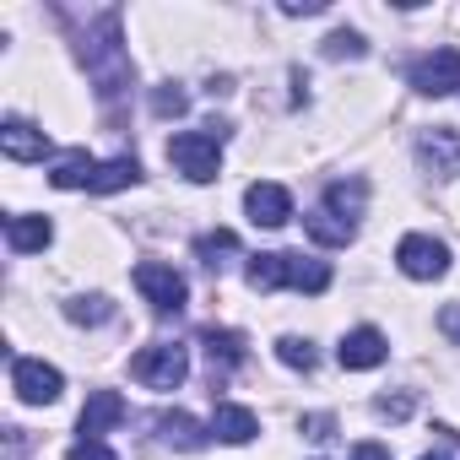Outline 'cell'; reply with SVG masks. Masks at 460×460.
I'll use <instances>...</instances> for the list:
<instances>
[{
	"label": "cell",
	"mask_w": 460,
	"mask_h": 460,
	"mask_svg": "<svg viewBox=\"0 0 460 460\" xmlns=\"http://www.w3.org/2000/svg\"><path fill=\"white\" fill-rule=\"evenodd\" d=\"M325 55H331V60H363V55H368V44H363V33L341 28V33H331V39H325Z\"/></svg>",
	"instance_id": "25"
},
{
	"label": "cell",
	"mask_w": 460,
	"mask_h": 460,
	"mask_svg": "<svg viewBox=\"0 0 460 460\" xmlns=\"http://www.w3.org/2000/svg\"><path fill=\"white\" fill-rule=\"evenodd\" d=\"M222 141H227L222 125H211V130H179V136L168 141V163H173L190 184H211L217 168H222Z\"/></svg>",
	"instance_id": "2"
},
{
	"label": "cell",
	"mask_w": 460,
	"mask_h": 460,
	"mask_svg": "<svg viewBox=\"0 0 460 460\" xmlns=\"http://www.w3.org/2000/svg\"><path fill=\"white\" fill-rule=\"evenodd\" d=\"M336 358H341V368L363 374V368H379V363L390 358V341H385V331H374V325H358V331H347V336H341Z\"/></svg>",
	"instance_id": "10"
},
{
	"label": "cell",
	"mask_w": 460,
	"mask_h": 460,
	"mask_svg": "<svg viewBox=\"0 0 460 460\" xmlns=\"http://www.w3.org/2000/svg\"><path fill=\"white\" fill-rule=\"evenodd\" d=\"M93 179H98V163H93L82 146H71V152H60V157L49 163V184H55V190H93Z\"/></svg>",
	"instance_id": "15"
},
{
	"label": "cell",
	"mask_w": 460,
	"mask_h": 460,
	"mask_svg": "<svg viewBox=\"0 0 460 460\" xmlns=\"http://www.w3.org/2000/svg\"><path fill=\"white\" fill-rule=\"evenodd\" d=\"M277 358H282L288 368H304V374L320 363V358H314V347H309L304 336H282V341H277Z\"/></svg>",
	"instance_id": "26"
},
{
	"label": "cell",
	"mask_w": 460,
	"mask_h": 460,
	"mask_svg": "<svg viewBox=\"0 0 460 460\" xmlns=\"http://www.w3.org/2000/svg\"><path fill=\"white\" fill-rule=\"evenodd\" d=\"M395 266L411 277V282H438L449 271V244L433 239V234H406L395 244Z\"/></svg>",
	"instance_id": "5"
},
{
	"label": "cell",
	"mask_w": 460,
	"mask_h": 460,
	"mask_svg": "<svg viewBox=\"0 0 460 460\" xmlns=\"http://www.w3.org/2000/svg\"><path fill=\"white\" fill-rule=\"evenodd\" d=\"M288 288H298V293H325V288H331V266L288 250Z\"/></svg>",
	"instance_id": "22"
},
{
	"label": "cell",
	"mask_w": 460,
	"mask_h": 460,
	"mask_svg": "<svg viewBox=\"0 0 460 460\" xmlns=\"http://www.w3.org/2000/svg\"><path fill=\"white\" fill-rule=\"evenodd\" d=\"M352 460H390V449H385V444H358Z\"/></svg>",
	"instance_id": "34"
},
{
	"label": "cell",
	"mask_w": 460,
	"mask_h": 460,
	"mask_svg": "<svg viewBox=\"0 0 460 460\" xmlns=\"http://www.w3.org/2000/svg\"><path fill=\"white\" fill-rule=\"evenodd\" d=\"M76 55H82V66H87V76H93V87H98L103 103H114V98L136 82V66H130V55H125V39H119V12H103L98 28L82 39Z\"/></svg>",
	"instance_id": "1"
},
{
	"label": "cell",
	"mask_w": 460,
	"mask_h": 460,
	"mask_svg": "<svg viewBox=\"0 0 460 460\" xmlns=\"http://www.w3.org/2000/svg\"><path fill=\"white\" fill-rule=\"evenodd\" d=\"M406 82H411V93H422V98H449V93H460V49L444 44V49L411 60Z\"/></svg>",
	"instance_id": "6"
},
{
	"label": "cell",
	"mask_w": 460,
	"mask_h": 460,
	"mask_svg": "<svg viewBox=\"0 0 460 460\" xmlns=\"http://www.w3.org/2000/svg\"><path fill=\"white\" fill-rule=\"evenodd\" d=\"M374 411H379V417H406V411H411V395H379Z\"/></svg>",
	"instance_id": "31"
},
{
	"label": "cell",
	"mask_w": 460,
	"mask_h": 460,
	"mask_svg": "<svg viewBox=\"0 0 460 460\" xmlns=\"http://www.w3.org/2000/svg\"><path fill=\"white\" fill-rule=\"evenodd\" d=\"M119 417H125L119 390H93V395H87V406H82V417H76V433H82V438H103Z\"/></svg>",
	"instance_id": "13"
},
{
	"label": "cell",
	"mask_w": 460,
	"mask_h": 460,
	"mask_svg": "<svg viewBox=\"0 0 460 460\" xmlns=\"http://www.w3.org/2000/svg\"><path fill=\"white\" fill-rule=\"evenodd\" d=\"M157 428H163V444H173V449H206V438H211V428H200L190 411H163L157 417Z\"/></svg>",
	"instance_id": "17"
},
{
	"label": "cell",
	"mask_w": 460,
	"mask_h": 460,
	"mask_svg": "<svg viewBox=\"0 0 460 460\" xmlns=\"http://www.w3.org/2000/svg\"><path fill=\"white\" fill-rule=\"evenodd\" d=\"M282 12H288V17H320L325 0H282Z\"/></svg>",
	"instance_id": "33"
},
{
	"label": "cell",
	"mask_w": 460,
	"mask_h": 460,
	"mask_svg": "<svg viewBox=\"0 0 460 460\" xmlns=\"http://www.w3.org/2000/svg\"><path fill=\"white\" fill-rule=\"evenodd\" d=\"M200 347H206L211 368H222V374L244 363V336H239V331H217V325H211V331L200 336Z\"/></svg>",
	"instance_id": "20"
},
{
	"label": "cell",
	"mask_w": 460,
	"mask_h": 460,
	"mask_svg": "<svg viewBox=\"0 0 460 460\" xmlns=\"http://www.w3.org/2000/svg\"><path fill=\"white\" fill-rule=\"evenodd\" d=\"M6 244L17 255H39V250L55 244V222L49 217H33V211H17V217H6Z\"/></svg>",
	"instance_id": "12"
},
{
	"label": "cell",
	"mask_w": 460,
	"mask_h": 460,
	"mask_svg": "<svg viewBox=\"0 0 460 460\" xmlns=\"http://www.w3.org/2000/svg\"><path fill=\"white\" fill-rule=\"evenodd\" d=\"M136 293L152 304V314H179L184 298H190L184 277H179L168 261H141V266H136Z\"/></svg>",
	"instance_id": "4"
},
{
	"label": "cell",
	"mask_w": 460,
	"mask_h": 460,
	"mask_svg": "<svg viewBox=\"0 0 460 460\" xmlns=\"http://www.w3.org/2000/svg\"><path fill=\"white\" fill-rule=\"evenodd\" d=\"M12 390H17V401H28V406H49V401H60L66 374H60L55 363H44V358H17V363H12Z\"/></svg>",
	"instance_id": "7"
},
{
	"label": "cell",
	"mask_w": 460,
	"mask_h": 460,
	"mask_svg": "<svg viewBox=\"0 0 460 460\" xmlns=\"http://www.w3.org/2000/svg\"><path fill=\"white\" fill-rule=\"evenodd\" d=\"M244 211H250L255 227H282V222H293V190L261 179V184L244 190Z\"/></svg>",
	"instance_id": "9"
},
{
	"label": "cell",
	"mask_w": 460,
	"mask_h": 460,
	"mask_svg": "<svg viewBox=\"0 0 460 460\" xmlns=\"http://www.w3.org/2000/svg\"><path fill=\"white\" fill-rule=\"evenodd\" d=\"M244 282H250L255 293L288 288V250H271V255H250V266H244Z\"/></svg>",
	"instance_id": "19"
},
{
	"label": "cell",
	"mask_w": 460,
	"mask_h": 460,
	"mask_svg": "<svg viewBox=\"0 0 460 460\" xmlns=\"http://www.w3.org/2000/svg\"><path fill=\"white\" fill-rule=\"evenodd\" d=\"M438 331H444V336H449V341H455V347H460V298H455V304H444V309H438Z\"/></svg>",
	"instance_id": "30"
},
{
	"label": "cell",
	"mask_w": 460,
	"mask_h": 460,
	"mask_svg": "<svg viewBox=\"0 0 460 460\" xmlns=\"http://www.w3.org/2000/svg\"><path fill=\"white\" fill-rule=\"evenodd\" d=\"M363 200H368V184H363V179H336V184L325 190V200H320V206H325V211H336L341 222H358V217H363Z\"/></svg>",
	"instance_id": "18"
},
{
	"label": "cell",
	"mask_w": 460,
	"mask_h": 460,
	"mask_svg": "<svg viewBox=\"0 0 460 460\" xmlns=\"http://www.w3.org/2000/svg\"><path fill=\"white\" fill-rule=\"evenodd\" d=\"M433 444H438V449H428L422 460H460V433H455V428L438 422V428H433Z\"/></svg>",
	"instance_id": "27"
},
{
	"label": "cell",
	"mask_w": 460,
	"mask_h": 460,
	"mask_svg": "<svg viewBox=\"0 0 460 460\" xmlns=\"http://www.w3.org/2000/svg\"><path fill=\"white\" fill-rule=\"evenodd\" d=\"M0 152H6L12 163H44L49 157V136L28 119H6L0 125Z\"/></svg>",
	"instance_id": "11"
},
{
	"label": "cell",
	"mask_w": 460,
	"mask_h": 460,
	"mask_svg": "<svg viewBox=\"0 0 460 460\" xmlns=\"http://www.w3.org/2000/svg\"><path fill=\"white\" fill-rule=\"evenodd\" d=\"M130 184H141V163L136 157H109V163H98L93 195H114V190H130Z\"/></svg>",
	"instance_id": "21"
},
{
	"label": "cell",
	"mask_w": 460,
	"mask_h": 460,
	"mask_svg": "<svg viewBox=\"0 0 460 460\" xmlns=\"http://www.w3.org/2000/svg\"><path fill=\"white\" fill-rule=\"evenodd\" d=\"M114 314V304L103 293H87V298H66V320L71 325H103Z\"/></svg>",
	"instance_id": "24"
},
{
	"label": "cell",
	"mask_w": 460,
	"mask_h": 460,
	"mask_svg": "<svg viewBox=\"0 0 460 460\" xmlns=\"http://www.w3.org/2000/svg\"><path fill=\"white\" fill-rule=\"evenodd\" d=\"M130 374L146 385V390H179L184 374H190V352L179 341H152L130 358Z\"/></svg>",
	"instance_id": "3"
},
{
	"label": "cell",
	"mask_w": 460,
	"mask_h": 460,
	"mask_svg": "<svg viewBox=\"0 0 460 460\" xmlns=\"http://www.w3.org/2000/svg\"><path fill=\"white\" fill-rule=\"evenodd\" d=\"M417 163L428 179H455L460 173V130L455 125H433L417 136Z\"/></svg>",
	"instance_id": "8"
},
{
	"label": "cell",
	"mask_w": 460,
	"mask_h": 460,
	"mask_svg": "<svg viewBox=\"0 0 460 460\" xmlns=\"http://www.w3.org/2000/svg\"><path fill=\"white\" fill-rule=\"evenodd\" d=\"M304 234H309L314 244H325V250H347V244L358 239V222H341L336 211H325V206H314V211L304 217Z\"/></svg>",
	"instance_id": "16"
},
{
	"label": "cell",
	"mask_w": 460,
	"mask_h": 460,
	"mask_svg": "<svg viewBox=\"0 0 460 460\" xmlns=\"http://www.w3.org/2000/svg\"><path fill=\"white\" fill-rule=\"evenodd\" d=\"M152 109L157 114H184V93H173V82H168L163 93H152Z\"/></svg>",
	"instance_id": "29"
},
{
	"label": "cell",
	"mask_w": 460,
	"mask_h": 460,
	"mask_svg": "<svg viewBox=\"0 0 460 460\" xmlns=\"http://www.w3.org/2000/svg\"><path fill=\"white\" fill-rule=\"evenodd\" d=\"M211 433H217L222 444H250V438L261 433V417H255L250 406H239V401H217V411H211Z\"/></svg>",
	"instance_id": "14"
},
{
	"label": "cell",
	"mask_w": 460,
	"mask_h": 460,
	"mask_svg": "<svg viewBox=\"0 0 460 460\" xmlns=\"http://www.w3.org/2000/svg\"><path fill=\"white\" fill-rule=\"evenodd\" d=\"M298 428H304V433H309V438H336V433H331V428H336V422H331V417H325V411H314V417H304V422H298Z\"/></svg>",
	"instance_id": "32"
},
{
	"label": "cell",
	"mask_w": 460,
	"mask_h": 460,
	"mask_svg": "<svg viewBox=\"0 0 460 460\" xmlns=\"http://www.w3.org/2000/svg\"><path fill=\"white\" fill-rule=\"evenodd\" d=\"M66 460H119V455H114L103 438H76V444L66 449Z\"/></svg>",
	"instance_id": "28"
},
{
	"label": "cell",
	"mask_w": 460,
	"mask_h": 460,
	"mask_svg": "<svg viewBox=\"0 0 460 460\" xmlns=\"http://www.w3.org/2000/svg\"><path fill=\"white\" fill-rule=\"evenodd\" d=\"M195 255H200L206 271H222V266H227L222 255H239V234H227V227H217V234H200V239H195Z\"/></svg>",
	"instance_id": "23"
}]
</instances>
